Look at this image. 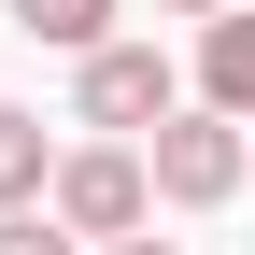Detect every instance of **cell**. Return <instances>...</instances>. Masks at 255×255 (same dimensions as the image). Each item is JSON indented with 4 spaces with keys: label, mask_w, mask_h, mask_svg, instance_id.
I'll return each mask as SVG.
<instances>
[{
    "label": "cell",
    "mask_w": 255,
    "mask_h": 255,
    "mask_svg": "<svg viewBox=\"0 0 255 255\" xmlns=\"http://www.w3.org/2000/svg\"><path fill=\"white\" fill-rule=\"evenodd\" d=\"M43 213H57L71 241H100V255H114V241H142V227H156V156H142V142H71Z\"/></svg>",
    "instance_id": "6da1fadb"
},
{
    "label": "cell",
    "mask_w": 255,
    "mask_h": 255,
    "mask_svg": "<svg viewBox=\"0 0 255 255\" xmlns=\"http://www.w3.org/2000/svg\"><path fill=\"white\" fill-rule=\"evenodd\" d=\"M142 156H156V199H170V213H227L241 184H255V128H241V114H213V100H184Z\"/></svg>",
    "instance_id": "7a4b0ae2"
},
{
    "label": "cell",
    "mask_w": 255,
    "mask_h": 255,
    "mask_svg": "<svg viewBox=\"0 0 255 255\" xmlns=\"http://www.w3.org/2000/svg\"><path fill=\"white\" fill-rule=\"evenodd\" d=\"M170 114H184V85H170L156 43H100V57L71 71V128H100V142H156Z\"/></svg>",
    "instance_id": "3957f363"
},
{
    "label": "cell",
    "mask_w": 255,
    "mask_h": 255,
    "mask_svg": "<svg viewBox=\"0 0 255 255\" xmlns=\"http://www.w3.org/2000/svg\"><path fill=\"white\" fill-rule=\"evenodd\" d=\"M57 156H71V142H57L43 114L0 100V213H43V199H57Z\"/></svg>",
    "instance_id": "277c9868"
},
{
    "label": "cell",
    "mask_w": 255,
    "mask_h": 255,
    "mask_svg": "<svg viewBox=\"0 0 255 255\" xmlns=\"http://www.w3.org/2000/svg\"><path fill=\"white\" fill-rule=\"evenodd\" d=\"M199 100L255 128V14H227V28H199Z\"/></svg>",
    "instance_id": "5b68a950"
},
{
    "label": "cell",
    "mask_w": 255,
    "mask_h": 255,
    "mask_svg": "<svg viewBox=\"0 0 255 255\" xmlns=\"http://www.w3.org/2000/svg\"><path fill=\"white\" fill-rule=\"evenodd\" d=\"M0 14H14L28 43H57V57H71V71H85V57L114 43V0H0Z\"/></svg>",
    "instance_id": "8992f818"
},
{
    "label": "cell",
    "mask_w": 255,
    "mask_h": 255,
    "mask_svg": "<svg viewBox=\"0 0 255 255\" xmlns=\"http://www.w3.org/2000/svg\"><path fill=\"white\" fill-rule=\"evenodd\" d=\"M0 255H85V241L57 227V213H0Z\"/></svg>",
    "instance_id": "52a82bcc"
},
{
    "label": "cell",
    "mask_w": 255,
    "mask_h": 255,
    "mask_svg": "<svg viewBox=\"0 0 255 255\" xmlns=\"http://www.w3.org/2000/svg\"><path fill=\"white\" fill-rule=\"evenodd\" d=\"M156 14H199V28H227V14H241V0H156Z\"/></svg>",
    "instance_id": "ba28073f"
},
{
    "label": "cell",
    "mask_w": 255,
    "mask_h": 255,
    "mask_svg": "<svg viewBox=\"0 0 255 255\" xmlns=\"http://www.w3.org/2000/svg\"><path fill=\"white\" fill-rule=\"evenodd\" d=\"M114 255H184V241H114Z\"/></svg>",
    "instance_id": "9c48e42d"
},
{
    "label": "cell",
    "mask_w": 255,
    "mask_h": 255,
    "mask_svg": "<svg viewBox=\"0 0 255 255\" xmlns=\"http://www.w3.org/2000/svg\"><path fill=\"white\" fill-rule=\"evenodd\" d=\"M0 28H14V14H0Z\"/></svg>",
    "instance_id": "30bf717a"
}]
</instances>
